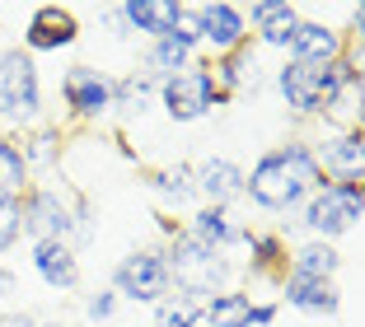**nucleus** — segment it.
Listing matches in <instances>:
<instances>
[{
    "instance_id": "nucleus-28",
    "label": "nucleus",
    "mask_w": 365,
    "mask_h": 327,
    "mask_svg": "<svg viewBox=\"0 0 365 327\" xmlns=\"http://www.w3.org/2000/svg\"><path fill=\"white\" fill-rule=\"evenodd\" d=\"M19 234H24V211H19V201L0 197V257H5L14 243H19Z\"/></svg>"
},
{
    "instance_id": "nucleus-14",
    "label": "nucleus",
    "mask_w": 365,
    "mask_h": 327,
    "mask_svg": "<svg viewBox=\"0 0 365 327\" xmlns=\"http://www.w3.org/2000/svg\"><path fill=\"white\" fill-rule=\"evenodd\" d=\"M113 19H118V33L127 38V33H145V38H164V33H173V24L182 19V5L178 0H127V5H118L113 10Z\"/></svg>"
},
{
    "instance_id": "nucleus-2",
    "label": "nucleus",
    "mask_w": 365,
    "mask_h": 327,
    "mask_svg": "<svg viewBox=\"0 0 365 327\" xmlns=\"http://www.w3.org/2000/svg\"><path fill=\"white\" fill-rule=\"evenodd\" d=\"M164 266H169V285L178 290V295L197 299V304H206L211 295H220L230 281V257L215 253V248H206V243H197L187 229L173 234L169 253H164Z\"/></svg>"
},
{
    "instance_id": "nucleus-21",
    "label": "nucleus",
    "mask_w": 365,
    "mask_h": 327,
    "mask_svg": "<svg viewBox=\"0 0 365 327\" xmlns=\"http://www.w3.org/2000/svg\"><path fill=\"white\" fill-rule=\"evenodd\" d=\"M342 271V253L337 243H323V239H309L304 248L290 253V276H309V281H337Z\"/></svg>"
},
{
    "instance_id": "nucleus-31",
    "label": "nucleus",
    "mask_w": 365,
    "mask_h": 327,
    "mask_svg": "<svg viewBox=\"0 0 365 327\" xmlns=\"http://www.w3.org/2000/svg\"><path fill=\"white\" fill-rule=\"evenodd\" d=\"M277 323V304H253V327H272Z\"/></svg>"
},
{
    "instance_id": "nucleus-22",
    "label": "nucleus",
    "mask_w": 365,
    "mask_h": 327,
    "mask_svg": "<svg viewBox=\"0 0 365 327\" xmlns=\"http://www.w3.org/2000/svg\"><path fill=\"white\" fill-rule=\"evenodd\" d=\"M202 318L211 327H253V295L244 290H220L202 304Z\"/></svg>"
},
{
    "instance_id": "nucleus-12",
    "label": "nucleus",
    "mask_w": 365,
    "mask_h": 327,
    "mask_svg": "<svg viewBox=\"0 0 365 327\" xmlns=\"http://www.w3.org/2000/svg\"><path fill=\"white\" fill-rule=\"evenodd\" d=\"M314 159H319L323 182H361V173H365V131L356 127V131L328 136L314 150Z\"/></svg>"
},
{
    "instance_id": "nucleus-8",
    "label": "nucleus",
    "mask_w": 365,
    "mask_h": 327,
    "mask_svg": "<svg viewBox=\"0 0 365 327\" xmlns=\"http://www.w3.org/2000/svg\"><path fill=\"white\" fill-rule=\"evenodd\" d=\"M220 103V89L211 80V66H187V71L169 75L160 85V108L173 122H197Z\"/></svg>"
},
{
    "instance_id": "nucleus-30",
    "label": "nucleus",
    "mask_w": 365,
    "mask_h": 327,
    "mask_svg": "<svg viewBox=\"0 0 365 327\" xmlns=\"http://www.w3.org/2000/svg\"><path fill=\"white\" fill-rule=\"evenodd\" d=\"M113 313H118V295H113V290H98V295L85 299V318H94V323H103V318H113Z\"/></svg>"
},
{
    "instance_id": "nucleus-29",
    "label": "nucleus",
    "mask_w": 365,
    "mask_h": 327,
    "mask_svg": "<svg viewBox=\"0 0 365 327\" xmlns=\"http://www.w3.org/2000/svg\"><path fill=\"white\" fill-rule=\"evenodd\" d=\"M244 243H248V253H253L258 266H272L277 257H286V248H281L277 234H244Z\"/></svg>"
},
{
    "instance_id": "nucleus-23",
    "label": "nucleus",
    "mask_w": 365,
    "mask_h": 327,
    "mask_svg": "<svg viewBox=\"0 0 365 327\" xmlns=\"http://www.w3.org/2000/svg\"><path fill=\"white\" fill-rule=\"evenodd\" d=\"M150 187L169 206H187V201H197V173H192V164H169V169L150 173Z\"/></svg>"
},
{
    "instance_id": "nucleus-11",
    "label": "nucleus",
    "mask_w": 365,
    "mask_h": 327,
    "mask_svg": "<svg viewBox=\"0 0 365 327\" xmlns=\"http://www.w3.org/2000/svg\"><path fill=\"white\" fill-rule=\"evenodd\" d=\"M61 98L76 117L94 122V117L113 113V80L103 71H94V66H71L66 80H61Z\"/></svg>"
},
{
    "instance_id": "nucleus-16",
    "label": "nucleus",
    "mask_w": 365,
    "mask_h": 327,
    "mask_svg": "<svg viewBox=\"0 0 365 327\" xmlns=\"http://www.w3.org/2000/svg\"><path fill=\"white\" fill-rule=\"evenodd\" d=\"M244 24H253L262 47H290V38L300 28V10L286 0H258V5H248Z\"/></svg>"
},
{
    "instance_id": "nucleus-34",
    "label": "nucleus",
    "mask_w": 365,
    "mask_h": 327,
    "mask_svg": "<svg viewBox=\"0 0 365 327\" xmlns=\"http://www.w3.org/2000/svg\"><path fill=\"white\" fill-rule=\"evenodd\" d=\"M38 327H66V323H38Z\"/></svg>"
},
{
    "instance_id": "nucleus-19",
    "label": "nucleus",
    "mask_w": 365,
    "mask_h": 327,
    "mask_svg": "<svg viewBox=\"0 0 365 327\" xmlns=\"http://www.w3.org/2000/svg\"><path fill=\"white\" fill-rule=\"evenodd\" d=\"M192 173H197V197H206V206L225 211L230 201L244 197V169H239L235 159H206Z\"/></svg>"
},
{
    "instance_id": "nucleus-10",
    "label": "nucleus",
    "mask_w": 365,
    "mask_h": 327,
    "mask_svg": "<svg viewBox=\"0 0 365 327\" xmlns=\"http://www.w3.org/2000/svg\"><path fill=\"white\" fill-rule=\"evenodd\" d=\"M192 24H197L202 47H211L215 56H225V52H235V47H244V38H248L244 10H239V5H225V0L192 5Z\"/></svg>"
},
{
    "instance_id": "nucleus-27",
    "label": "nucleus",
    "mask_w": 365,
    "mask_h": 327,
    "mask_svg": "<svg viewBox=\"0 0 365 327\" xmlns=\"http://www.w3.org/2000/svg\"><path fill=\"white\" fill-rule=\"evenodd\" d=\"M19 155H24V164H29V173L33 169H52L56 159H61V131L56 127H38Z\"/></svg>"
},
{
    "instance_id": "nucleus-26",
    "label": "nucleus",
    "mask_w": 365,
    "mask_h": 327,
    "mask_svg": "<svg viewBox=\"0 0 365 327\" xmlns=\"http://www.w3.org/2000/svg\"><path fill=\"white\" fill-rule=\"evenodd\" d=\"M155 308V327H197L202 323V304L197 299H187V295H164L160 304H150Z\"/></svg>"
},
{
    "instance_id": "nucleus-32",
    "label": "nucleus",
    "mask_w": 365,
    "mask_h": 327,
    "mask_svg": "<svg viewBox=\"0 0 365 327\" xmlns=\"http://www.w3.org/2000/svg\"><path fill=\"white\" fill-rule=\"evenodd\" d=\"M0 327H38L33 313H0Z\"/></svg>"
},
{
    "instance_id": "nucleus-7",
    "label": "nucleus",
    "mask_w": 365,
    "mask_h": 327,
    "mask_svg": "<svg viewBox=\"0 0 365 327\" xmlns=\"http://www.w3.org/2000/svg\"><path fill=\"white\" fill-rule=\"evenodd\" d=\"M169 290L173 285H169V266H164L160 248H136L113 271V295L131 299V304H160Z\"/></svg>"
},
{
    "instance_id": "nucleus-13",
    "label": "nucleus",
    "mask_w": 365,
    "mask_h": 327,
    "mask_svg": "<svg viewBox=\"0 0 365 327\" xmlns=\"http://www.w3.org/2000/svg\"><path fill=\"white\" fill-rule=\"evenodd\" d=\"M80 38V24L71 10H61V5H38V10L29 14V28H24V52H61V47H71Z\"/></svg>"
},
{
    "instance_id": "nucleus-6",
    "label": "nucleus",
    "mask_w": 365,
    "mask_h": 327,
    "mask_svg": "<svg viewBox=\"0 0 365 327\" xmlns=\"http://www.w3.org/2000/svg\"><path fill=\"white\" fill-rule=\"evenodd\" d=\"M19 211H24V229L33 234V243H43V239L71 243V234L85 229V206H71L61 197V187H29Z\"/></svg>"
},
{
    "instance_id": "nucleus-24",
    "label": "nucleus",
    "mask_w": 365,
    "mask_h": 327,
    "mask_svg": "<svg viewBox=\"0 0 365 327\" xmlns=\"http://www.w3.org/2000/svg\"><path fill=\"white\" fill-rule=\"evenodd\" d=\"M160 98V85H155L145 71L127 75V80H113V108H122V113H145V108Z\"/></svg>"
},
{
    "instance_id": "nucleus-5",
    "label": "nucleus",
    "mask_w": 365,
    "mask_h": 327,
    "mask_svg": "<svg viewBox=\"0 0 365 327\" xmlns=\"http://www.w3.org/2000/svg\"><path fill=\"white\" fill-rule=\"evenodd\" d=\"M342 61H346V56H342ZM342 61H333V66L286 61L277 71V89H281V98H286V108H295L300 117H319L323 108H328V98H333V89H337Z\"/></svg>"
},
{
    "instance_id": "nucleus-9",
    "label": "nucleus",
    "mask_w": 365,
    "mask_h": 327,
    "mask_svg": "<svg viewBox=\"0 0 365 327\" xmlns=\"http://www.w3.org/2000/svg\"><path fill=\"white\" fill-rule=\"evenodd\" d=\"M197 47H202V38H197V24H192V5H182V19L173 24V33H164V38H155L145 47V75H150L155 85H164L169 75L192 66Z\"/></svg>"
},
{
    "instance_id": "nucleus-3",
    "label": "nucleus",
    "mask_w": 365,
    "mask_h": 327,
    "mask_svg": "<svg viewBox=\"0 0 365 327\" xmlns=\"http://www.w3.org/2000/svg\"><path fill=\"white\" fill-rule=\"evenodd\" d=\"M361 220H365V187L361 182H323L300 206V224L323 243L351 234Z\"/></svg>"
},
{
    "instance_id": "nucleus-15",
    "label": "nucleus",
    "mask_w": 365,
    "mask_h": 327,
    "mask_svg": "<svg viewBox=\"0 0 365 327\" xmlns=\"http://www.w3.org/2000/svg\"><path fill=\"white\" fill-rule=\"evenodd\" d=\"M33 271L47 290H76L80 285V257L71 243H56V239H43L33 243Z\"/></svg>"
},
{
    "instance_id": "nucleus-20",
    "label": "nucleus",
    "mask_w": 365,
    "mask_h": 327,
    "mask_svg": "<svg viewBox=\"0 0 365 327\" xmlns=\"http://www.w3.org/2000/svg\"><path fill=\"white\" fill-rule=\"evenodd\" d=\"M187 234H192L197 243H206V248H215V253L244 243V229H239V224L230 220V211H220V206H202V211L187 220Z\"/></svg>"
},
{
    "instance_id": "nucleus-1",
    "label": "nucleus",
    "mask_w": 365,
    "mask_h": 327,
    "mask_svg": "<svg viewBox=\"0 0 365 327\" xmlns=\"http://www.w3.org/2000/svg\"><path fill=\"white\" fill-rule=\"evenodd\" d=\"M323 187V173H319V159H314V145L304 140H286V145L267 150V155L244 173V192L258 201L262 211H295L314 192Z\"/></svg>"
},
{
    "instance_id": "nucleus-4",
    "label": "nucleus",
    "mask_w": 365,
    "mask_h": 327,
    "mask_svg": "<svg viewBox=\"0 0 365 327\" xmlns=\"http://www.w3.org/2000/svg\"><path fill=\"white\" fill-rule=\"evenodd\" d=\"M43 117V80L24 47L0 52V122H38Z\"/></svg>"
},
{
    "instance_id": "nucleus-33",
    "label": "nucleus",
    "mask_w": 365,
    "mask_h": 327,
    "mask_svg": "<svg viewBox=\"0 0 365 327\" xmlns=\"http://www.w3.org/2000/svg\"><path fill=\"white\" fill-rule=\"evenodd\" d=\"M14 290H19V276H14V271H5V266H0V299H10Z\"/></svg>"
},
{
    "instance_id": "nucleus-25",
    "label": "nucleus",
    "mask_w": 365,
    "mask_h": 327,
    "mask_svg": "<svg viewBox=\"0 0 365 327\" xmlns=\"http://www.w3.org/2000/svg\"><path fill=\"white\" fill-rule=\"evenodd\" d=\"M0 197H10V201L29 197V164H24L19 145L10 136H0Z\"/></svg>"
},
{
    "instance_id": "nucleus-18",
    "label": "nucleus",
    "mask_w": 365,
    "mask_h": 327,
    "mask_svg": "<svg viewBox=\"0 0 365 327\" xmlns=\"http://www.w3.org/2000/svg\"><path fill=\"white\" fill-rule=\"evenodd\" d=\"M281 299L300 313H314V318H333L342 308V290L337 281H309V276H286L281 281Z\"/></svg>"
},
{
    "instance_id": "nucleus-17",
    "label": "nucleus",
    "mask_w": 365,
    "mask_h": 327,
    "mask_svg": "<svg viewBox=\"0 0 365 327\" xmlns=\"http://www.w3.org/2000/svg\"><path fill=\"white\" fill-rule=\"evenodd\" d=\"M290 61H309V66H333L342 61V33L328 28V24H314V19H300V28H295V38H290Z\"/></svg>"
}]
</instances>
